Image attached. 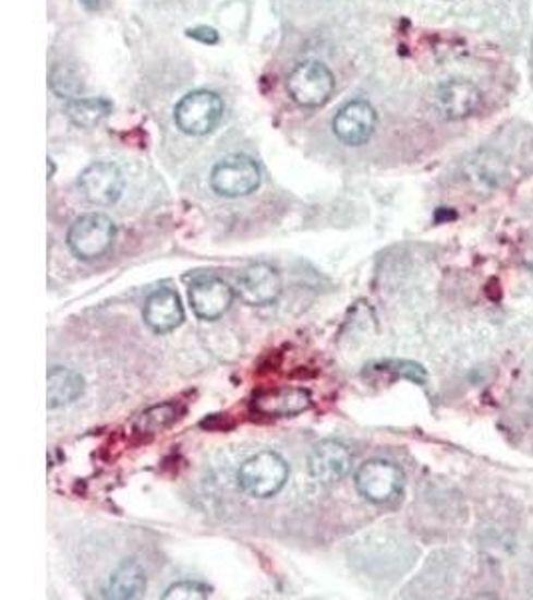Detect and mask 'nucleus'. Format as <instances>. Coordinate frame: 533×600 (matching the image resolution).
Wrapping results in <instances>:
<instances>
[{
  "instance_id": "f03ea898",
  "label": "nucleus",
  "mask_w": 533,
  "mask_h": 600,
  "mask_svg": "<svg viewBox=\"0 0 533 600\" xmlns=\"http://www.w3.org/2000/svg\"><path fill=\"white\" fill-rule=\"evenodd\" d=\"M117 237V227L107 215L88 213L74 220L69 230V247L81 261H95L107 254Z\"/></svg>"
},
{
  "instance_id": "5701e85b",
  "label": "nucleus",
  "mask_w": 533,
  "mask_h": 600,
  "mask_svg": "<svg viewBox=\"0 0 533 600\" xmlns=\"http://www.w3.org/2000/svg\"><path fill=\"white\" fill-rule=\"evenodd\" d=\"M520 261L525 268L533 271V235L528 240H523L522 251H520Z\"/></svg>"
},
{
  "instance_id": "7ed1b4c3",
  "label": "nucleus",
  "mask_w": 533,
  "mask_h": 600,
  "mask_svg": "<svg viewBox=\"0 0 533 600\" xmlns=\"http://www.w3.org/2000/svg\"><path fill=\"white\" fill-rule=\"evenodd\" d=\"M288 93L300 107H322L332 96L334 74L318 60H306L290 72Z\"/></svg>"
},
{
  "instance_id": "dca6fc26",
  "label": "nucleus",
  "mask_w": 533,
  "mask_h": 600,
  "mask_svg": "<svg viewBox=\"0 0 533 600\" xmlns=\"http://www.w3.org/2000/svg\"><path fill=\"white\" fill-rule=\"evenodd\" d=\"M144 590H146V575H144L143 566L136 561H124L110 575L107 597L117 600L138 599V597H143Z\"/></svg>"
},
{
  "instance_id": "6ab92c4d",
  "label": "nucleus",
  "mask_w": 533,
  "mask_h": 600,
  "mask_svg": "<svg viewBox=\"0 0 533 600\" xmlns=\"http://www.w3.org/2000/svg\"><path fill=\"white\" fill-rule=\"evenodd\" d=\"M180 415V408L174 403H165V405H156V407L144 410L143 415L136 420V432L143 434H156V432L165 431L170 424H174Z\"/></svg>"
},
{
  "instance_id": "b1692460",
  "label": "nucleus",
  "mask_w": 533,
  "mask_h": 600,
  "mask_svg": "<svg viewBox=\"0 0 533 600\" xmlns=\"http://www.w3.org/2000/svg\"><path fill=\"white\" fill-rule=\"evenodd\" d=\"M189 35L192 38H198L202 43H210V45H214L218 40V35H216V31H213V28H194V31H190Z\"/></svg>"
},
{
  "instance_id": "9b49d317",
  "label": "nucleus",
  "mask_w": 533,
  "mask_h": 600,
  "mask_svg": "<svg viewBox=\"0 0 533 600\" xmlns=\"http://www.w3.org/2000/svg\"><path fill=\"white\" fill-rule=\"evenodd\" d=\"M436 108L444 119L460 120L474 115L482 105V93L474 83L453 79L446 81L436 91Z\"/></svg>"
},
{
  "instance_id": "6e6552de",
  "label": "nucleus",
  "mask_w": 533,
  "mask_h": 600,
  "mask_svg": "<svg viewBox=\"0 0 533 600\" xmlns=\"http://www.w3.org/2000/svg\"><path fill=\"white\" fill-rule=\"evenodd\" d=\"M280 292L282 280L270 264H252L238 278V295L250 307H268L278 300Z\"/></svg>"
},
{
  "instance_id": "20e7f679",
  "label": "nucleus",
  "mask_w": 533,
  "mask_h": 600,
  "mask_svg": "<svg viewBox=\"0 0 533 600\" xmlns=\"http://www.w3.org/2000/svg\"><path fill=\"white\" fill-rule=\"evenodd\" d=\"M222 112L225 105L220 96L213 91H194L178 103L174 117L180 131L192 136H202L218 127Z\"/></svg>"
},
{
  "instance_id": "4468645a",
  "label": "nucleus",
  "mask_w": 533,
  "mask_h": 600,
  "mask_svg": "<svg viewBox=\"0 0 533 600\" xmlns=\"http://www.w3.org/2000/svg\"><path fill=\"white\" fill-rule=\"evenodd\" d=\"M463 175L475 191L482 194L496 191L501 180L506 179V163L492 151H480L465 163Z\"/></svg>"
},
{
  "instance_id": "aec40b11",
  "label": "nucleus",
  "mask_w": 533,
  "mask_h": 600,
  "mask_svg": "<svg viewBox=\"0 0 533 600\" xmlns=\"http://www.w3.org/2000/svg\"><path fill=\"white\" fill-rule=\"evenodd\" d=\"M372 369L378 372H393L396 376L410 379L414 383H426V371L410 360H381V362H376Z\"/></svg>"
},
{
  "instance_id": "a211bd4d",
  "label": "nucleus",
  "mask_w": 533,
  "mask_h": 600,
  "mask_svg": "<svg viewBox=\"0 0 533 600\" xmlns=\"http://www.w3.org/2000/svg\"><path fill=\"white\" fill-rule=\"evenodd\" d=\"M112 105L105 98H74L66 105L69 119L83 129L96 127L100 120L107 119Z\"/></svg>"
},
{
  "instance_id": "f8f14e48",
  "label": "nucleus",
  "mask_w": 533,
  "mask_h": 600,
  "mask_svg": "<svg viewBox=\"0 0 533 600\" xmlns=\"http://www.w3.org/2000/svg\"><path fill=\"white\" fill-rule=\"evenodd\" d=\"M190 304L192 311L202 321H216L225 314L232 300L234 292L225 280L220 278H201L190 287Z\"/></svg>"
},
{
  "instance_id": "4be33fe9",
  "label": "nucleus",
  "mask_w": 533,
  "mask_h": 600,
  "mask_svg": "<svg viewBox=\"0 0 533 600\" xmlns=\"http://www.w3.org/2000/svg\"><path fill=\"white\" fill-rule=\"evenodd\" d=\"M50 84H52L54 93L62 96V98L64 96L76 95L83 88V83L78 81V76L71 69H66V67H57L54 69Z\"/></svg>"
},
{
  "instance_id": "0eeeda50",
  "label": "nucleus",
  "mask_w": 533,
  "mask_h": 600,
  "mask_svg": "<svg viewBox=\"0 0 533 600\" xmlns=\"http://www.w3.org/2000/svg\"><path fill=\"white\" fill-rule=\"evenodd\" d=\"M78 189L84 199L96 206H108L117 203L124 191V179L117 165L112 163H95L84 168Z\"/></svg>"
},
{
  "instance_id": "9d476101",
  "label": "nucleus",
  "mask_w": 533,
  "mask_h": 600,
  "mask_svg": "<svg viewBox=\"0 0 533 600\" xmlns=\"http://www.w3.org/2000/svg\"><path fill=\"white\" fill-rule=\"evenodd\" d=\"M376 110L366 100H352L334 119V132L346 144L367 143L376 129Z\"/></svg>"
},
{
  "instance_id": "f257e3e1",
  "label": "nucleus",
  "mask_w": 533,
  "mask_h": 600,
  "mask_svg": "<svg viewBox=\"0 0 533 600\" xmlns=\"http://www.w3.org/2000/svg\"><path fill=\"white\" fill-rule=\"evenodd\" d=\"M288 477L290 468L284 458L272 451H264L244 460L238 470V484L250 496L270 499L284 489Z\"/></svg>"
},
{
  "instance_id": "ddd939ff",
  "label": "nucleus",
  "mask_w": 533,
  "mask_h": 600,
  "mask_svg": "<svg viewBox=\"0 0 533 600\" xmlns=\"http://www.w3.org/2000/svg\"><path fill=\"white\" fill-rule=\"evenodd\" d=\"M184 321V309L174 290L158 288L144 304V323L158 335L172 333Z\"/></svg>"
},
{
  "instance_id": "2eb2a0df",
  "label": "nucleus",
  "mask_w": 533,
  "mask_h": 600,
  "mask_svg": "<svg viewBox=\"0 0 533 600\" xmlns=\"http://www.w3.org/2000/svg\"><path fill=\"white\" fill-rule=\"evenodd\" d=\"M310 407L312 398L304 388H278L254 400V408L262 417H296Z\"/></svg>"
},
{
  "instance_id": "1a4fd4ad",
  "label": "nucleus",
  "mask_w": 533,
  "mask_h": 600,
  "mask_svg": "<svg viewBox=\"0 0 533 600\" xmlns=\"http://www.w3.org/2000/svg\"><path fill=\"white\" fill-rule=\"evenodd\" d=\"M352 467V453L344 443L338 441H322L314 446L308 458L312 479L320 484H334L344 479Z\"/></svg>"
},
{
  "instance_id": "39448f33",
  "label": "nucleus",
  "mask_w": 533,
  "mask_h": 600,
  "mask_svg": "<svg viewBox=\"0 0 533 600\" xmlns=\"http://www.w3.org/2000/svg\"><path fill=\"white\" fill-rule=\"evenodd\" d=\"M355 489L370 503H390L400 496L403 489L402 468L396 467L390 460L374 458L367 460L355 472Z\"/></svg>"
},
{
  "instance_id": "412c9836",
  "label": "nucleus",
  "mask_w": 533,
  "mask_h": 600,
  "mask_svg": "<svg viewBox=\"0 0 533 600\" xmlns=\"http://www.w3.org/2000/svg\"><path fill=\"white\" fill-rule=\"evenodd\" d=\"M210 588L196 580H182L177 583L172 587L168 588L167 592L162 595L165 600H198L208 599L210 597Z\"/></svg>"
},
{
  "instance_id": "423d86ee",
  "label": "nucleus",
  "mask_w": 533,
  "mask_h": 600,
  "mask_svg": "<svg viewBox=\"0 0 533 600\" xmlns=\"http://www.w3.org/2000/svg\"><path fill=\"white\" fill-rule=\"evenodd\" d=\"M261 168L250 156L234 155L220 160L213 170V189L220 196L238 199L261 187Z\"/></svg>"
},
{
  "instance_id": "f3484780",
  "label": "nucleus",
  "mask_w": 533,
  "mask_h": 600,
  "mask_svg": "<svg viewBox=\"0 0 533 600\" xmlns=\"http://www.w3.org/2000/svg\"><path fill=\"white\" fill-rule=\"evenodd\" d=\"M84 379L78 372L54 367L48 372V408H60L71 405L83 395Z\"/></svg>"
}]
</instances>
